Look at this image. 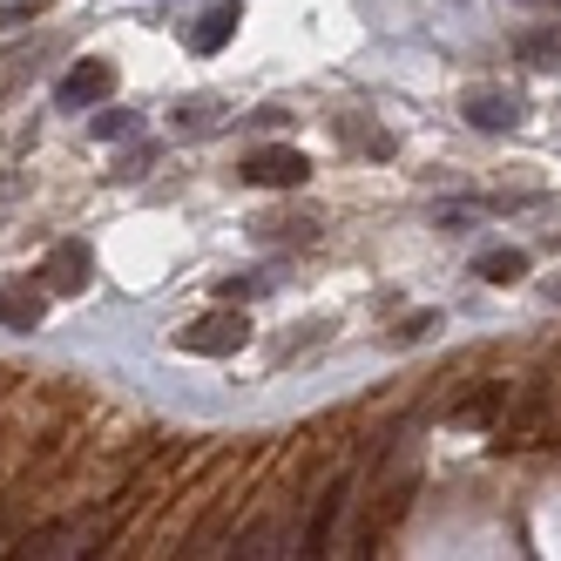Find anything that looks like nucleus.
<instances>
[{"mask_svg":"<svg viewBox=\"0 0 561 561\" xmlns=\"http://www.w3.org/2000/svg\"><path fill=\"white\" fill-rule=\"evenodd\" d=\"M170 345L190 352V358H230V352H244V345H251V318L224 298L217 311H204V318H190V325H176Z\"/></svg>","mask_w":561,"mask_h":561,"instance_id":"f257e3e1","label":"nucleus"},{"mask_svg":"<svg viewBox=\"0 0 561 561\" xmlns=\"http://www.w3.org/2000/svg\"><path fill=\"white\" fill-rule=\"evenodd\" d=\"M237 176L257 183V190H298V183L311 176V156H305V149H291V142H277V149H251Z\"/></svg>","mask_w":561,"mask_h":561,"instance_id":"f03ea898","label":"nucleus"},{"mask_svg":"<svg viewBox=\"0 0 561 561\" xmlns=\"http://www.w3.org/2000/svg\"><path fill=\"white\" fill-rule=\"evenodd\" d=\"M42 277H48V291H55V298L89 291V277H95V251L82 244V237H61V244L48 251V264H42Z\"/></svg>","mask_w":561,"mask_h":561,"instance_id":"7ed1b4c3","label":"nucleus"},{"mask_svg":"<svg viewBox=\"0 0 561 561\" xmlns=\"http://www.w3.org/2000/svg\"><path fill=\"white\" fill-rule=\"evenodd\" d=\"M108 89H115V61H82V68H68V75H61L55 102H61V108H95Z\"/></svg>","mask_w":561,"mask_h":561,"instance_id":"20e7f679","label":"nucleus"},{"mask_svg":"<svg viewBox=\"0 0 561 561\" xmlns=\"http://www.w3.org/2000/svg\"><path fill=\"white\" fill-rule=\"evenodd\" d=\"M467 123H473L480 136H507V129L520 123V102L501 95V89H473V95H467Z\"/></svg>","mask_w":561,"mask_h":561,"instance_id":"39448f33","label":"nucleus"},{"mask_svg":"<svg viewBox=\"0 0 561 561\" xmlns=\"http://www.w3.org/2000/svg\"><path fill=\"white\" fill-rule=\"evenodd\" d=\"M237 14H244V0H217V8L190 27V48H196V55H217L230 34H237Z\"/></svg>","mask_w":561,"mask_h":561,"instance_id":"423d86ee","label":"nucleus"},{"mask_svg":"<svg viewBox=\"0 0 561 561\" xmlns=\"http://www.w3.org/2000/svg\"><path fill=\"white\" fill-rule=\"evenodd\" d=\"M42 311H48V298H42V291L0 285V325H8V332H42Z\"/></svg>","mask_w":561,"mask_h":561,"instance_id":"0eeeda50","label":"nucleus"},{"mask_svg":"<svg viewBox=\"0 0 561 561\" xmlns=\"http://www.w3.org/2000/svg\"><path fill=\"white\" fill-rule=\"evenodd\" d=\"M473 277H488V285H514V277H528V251H514V244L480 251L473 257Z\"/></svg>","mask_w":561,"mask_h":561,"instance_id":"6e6552de","label":"nucleus"},{"mask_svg":"<svg viewBox=\"0 0 561 561\" xmlns=\"http://www.w3.org/2000/svg\"><path fill=\"white\" fill-rule=\"evenodd\" d=\"M176 129H190V136H204V129H217V102L210 95H196V102H176V115H170Z\"/></svg>","mask_w":561,"mask_h":561,"instance_id":"1a4fd4ad","label":"nucleus"},{"mask_svg":"<svg viewBox=\"0 0 561 561\" xmlns=\"http://www.w3.org/2000/svg\"><path fill=\"white\" fill-rule=\"evenodd\" d=\"M95 136H102V142H115V136H142V115H136V108H102V115H95Z\"/></svg>","mask_w":561,"mask_h":561,"instance_id":"9d476101","label":"nucleus"},{"mask_svg":"<svg viewBox=\"0 0 561 561\" xmlns=\"http://www.w3.org/2000/svg\"><path fill=\"white\" fill-rule=\"evenodd\" d=\"M433 332H439V311H413L407 325L392 332V345H420V339H433Z\"/></svg>","mask_w":561,"mask_h":561,"instance_id":"9b49d317","label":"nucleus"},{"mask_svg":"<svg viewBox=\"0 0 561 561\" xmlns=\"http://www.w3.org/2000/svg\"><path fill=\"white\" fill-rule=\"evenodd\" d=\"M264 285H271L264 271H244V277H224V298H230V305H237V298H257Z\"/></svg>","mask_w":561,"mask_h":561,"instance_id":"f8f14e48","label":"nucleus"}]
</instances>
